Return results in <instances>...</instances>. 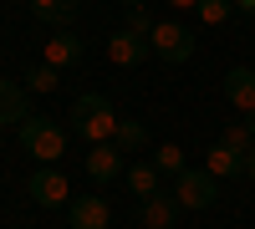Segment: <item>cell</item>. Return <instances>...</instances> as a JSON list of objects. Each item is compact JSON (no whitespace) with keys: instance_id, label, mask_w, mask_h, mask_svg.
<instances>
[{"instance_id":"1","label":"cell","mask_w":255,"mask_h":229,"mask_svg":"<svg viewBox=\"0 0 255 229\" xmlns=\"http://www.w3.org/2000/svg\"><path fill=\"white\" fill-rule=\"evenodd\" d=\"M118 122H123V117L113 112V102L102 97V92H87V97L72 102V128L87 138V143H113Z\"/></svg>"},{"instance_id":"2","label":"cell","mask_w":255,"mask_h":229,"mask_svg":"<svg viewBox=\"0 0 255 229\" xmlns=\"http://www.w3.org/2000/svg\"><path fill=\"white\" fill-rule=\"evenodd\" d=\"M20 143H26V153L41 158V163H51V158L67 153V133H61L51 117H26L20 122Z\"/></svg>"},{"instance_id":"3","label":"cell","mask_w":255,"mask_h":229,"mask_svg":"<svg viewBox=\"0 0 255 229\" xmlns=\"http://www.w3.org/2000/svg\"><path fill=\"white\" fill-rule=\"evenodd\" d=\"M174 199H179V209H209L220 199V178L209 168H184L174 173Z\"/></svg>"},{"instance_id":"4","label":"cell","mask_w":255,"mask_h":229,"mask_svg":"<svg viewBox=\"0 0 255 229\" xmlns=\"http://www.w3.org/2000/svg\"><path fill=\"white\" fill-rule=\"evenodd\" d=\"M26 189H31V199L41 204V209H61V204H72V183H67L61 168H51V163H41Z\"/></svg>"},{"instance_id":"5","label":"cell","mask_w":255,"mask_h":229,"mask_svg":"<svg viewBox=\"0 0 255 229\" xmlns=\"http://www.w3.org/2000/svg\"><path fill=\"white\" fill-rule=\"evenodd\" d=\"M148 46H153V56H163V61H189L194 56V36H189L179 20H158L153 36H148Z\"/></svg>"},{"instance_id":"6","label":"cell","mask_w":255,"mask_h":229,"mask_svg":"<svg viewBox=\"0 0 255 229\" xmlns=\"http://www.w3.org/2000/svg\"><path fill=\"white\" fill-rule=\"evenodd\" d=\"M148 51H153V46H148V36H138V31H118V36H108V56L118 61V67H143V56Z\"/></svg>"},{"instance_id":"7","label":"cell","mask_w":255,"mask_h":229,"mask_svg":"<svg viewBox=\"0 0 255 229\" xmlns=\"http://www.w3.org/2000/svg\"><path fill=\"white\" fill-rule=\"evenodd\" d=\"M67 219H72V229H108V219H113V209H108V199H72L67 204Z\"/></svg>"},{"instance_id":"8","label":"cell","mask_w":255,"mask_h":229,"mask_svg":"<svg viewBox=\"0 0 255 229\" xmlns=\"http://www.w3.org/2000/svg\"><path fill=\"white\" fill-rule=\"evenodd\" d=\"M20 117H36L31 112V87H15L10 76H0V128L20 122Z\"/></svg>"},{"instance_id":"9","label":"cell","mask_w":255,"mask_h":229,"mask_svg":"<svg viewBox=\"0 0 255 229\" xmlns=\"http://www.w3.org/2000/svg\"><path fill=\"white\" fill-rule=\"evenodd\" d=\"M225 102H230V107H240V112H255V72H250V67L225 72Z\"/></svg>"},{"instance_id":"10","label":"cell","mask_w":255,"mask_h":229,"mask_svg":"<svg viewBox=\"0 0 255 229\" xmlns=\"http://www.w3.org/2000/svg\"><path fill=\"white\" fill-rule=\"evenodd\" d=\"M87 173H92L97 183L118 178V173H123V148H118V143H92V153H87Z\"/></svg>"},{"instance_id":"11","label":"cell","mask_w":255,"mask_h":229,"mask_svg":"<svg viewBox=\"0 0 255 229\" xmlns=\"http://www.w3.org/2000/svg\"><path fill=\"white\" fill-rule=\"evenodd\" d=\"M174 214H179V199L174 194L143 199V229H174Z\"/></svg>"},{"instance_id":"12","label":"cell","mask_w":255,"mask_h":229,"mask_svg":"<svg viewBox=\"0 0 255 229\" xmlns=\"http://www.w3.org/2000/svg\"><path fill=\"white\" fill-rule=\"evenodd\" d=\"M77 5H82V0H31L36 20H46V26H67V20L77 15Z\"/></svg>"},{"instance_id":"13","label":"cell","mask_w":255,"mask_h":229,"mask_svg":"<svg viewBox=\"0 0 255 229\" xmlns=\"http://www.w3.org/2000/svg\"><path fill=\"white\" fill-rule=\"evenodd\" d=\"M204 168L215 173V178H235V173H245V158H240V153H230L225 143H215V148H209V163H204Z\"/></svg>"},{"instance_id":"14","label":"cell","mask_w":255,"mask_h":229,"mask_svg":"<svg viewBox=\"0 0 255 229\" xmlns=\"http://www.w3.org/2000/svg\"><path fill=\"white\" fill-rule=\"evenodd\" d=\"M46 61H51V67H72V61H82V41L77 36H51L46 41Z\"/></svg>"},{"instance_id":"15","label":"cell","mask_w":255,"mask_h":229,"mask_svg":"<svg viewBox=\"0 0 255 229\" xmlns=\"http://www.w3.org/2000/svg\"><path fill=\"white\" fill-rule=\"evenodd\" d=\"M158 178H163V173L153 168V163H133V168H128V183H133L138 199H153V194H158Z\"/></svg>"},{"instance_id":"16","label":"cell","mask_w":255,"mask_h":229,"mask_svg":"<svg viewBox=\"0 0 255 229\" xmlns=\"http://www.w3.org/2000/svg\"><path fill=\"white\" fill-rule=\"evenodd\" d=\"M143 138H148V128H143L138 117H123V122H118V133H113V143H118L123 153H133V148H143Z\"/></svg>"},{"instance_id":"17","label":"cell","mask_w":255,"mask_h":229,"mask_svg":"<svg viewBox=\"0 0 255 229\" xmlns=\"http://www.w3.org/2000/svg\"><path fill=\"white\" fill-rule=\"evenodd\" d=\"M220 143H225L230 153H240V158H245V153L255 148V133L245 128V122H230V128H225V138H220Z\"/></svg>"},{"instance_id":"18","label":"cell","mask_w":255,"mask_h":229,"mask_svg":"<svg viewBox=\"0 0 255 229\" xmlns=\"http://www.w3.org/2000/svg\"><path fill=\"white\" fill-rule=\"evenodd\" d=\"M56 76H61V67L41 61V67H31V72H26V87H31V92H51V87H56Z\"/></svg>"},{"instance_id":"19","label":"cell","mask_w":255,"mask_h":229,"mask_svg":"<svg viewBox=\"0 0 255 229\" xmlns=\"http://www.w3.org/2000/svg\"><path fill=\"white\" fill-rule=\"evenodd\" d=\"M153 168L158 173H184V153L174 148V143H163V148L153 153Z\"/></svg>"},{"instance_id":"20","label":"cell","mask_w":255,"mask_h":229,"mask_svg":"<svg viewBox=\"0 0 255 229\" xmlns=\"http://www.w3.org/2000/svg\"><path fill=\"white\" fill-rule=\"evenodd\" d=\"M194 10H199V20H209V26H220V20L230 15V0H199Z\"/></svg>"},{"instance_id":"21","label":"cell","mask_w":255,"mask_h":229,"mask_svg":"<svg viewBox=\"0 0 255 229\" xmlns=\"http://www.w3.org/2000/svg\"><path fill=\"white\" fill-rule=\"evenodd\" d=\"M158 20L148 15V5H133V15H128V31H138V36H153Z\"/></svg>"},{"instance_id":"22","label":"cell","mask_w":255,"mask_h":229,"mask_svg":"<svg viewBox=\"0 0 255 229\" xmlns=\"http://www.w3.org/2000/svg\"><path fill=\"white\" fill-rule=\"evenodd\" d=\"M245 178H255V148L245 153Z\"/></svg>"},{"instance_id":"23","label":"cell","mask_w":255,"mask_h":229,"mask_svg":"<svg viewBox=\"0 0 255 229\" xmlns=\"http://www.w3.org/2000/svg\"><path fill=\"white\" fill-rule=\"evenodd\" d=\"M168 5H174V10H189V5H199V0H168Z\"/></svg>"},{"instance_id":"24","label":"cell","mask_w":255,"mask_h":229,"mask_svg":"<svg viewBox=\"0 0 255 229\" xmlns=\"http://www.w3.org/2000/svg\"><path fill=\"white\" fill-rule=\"evenodd\" d=\"M245 128H250V133H255V112H250V117H245Z\"/></svg>"},{"instance_id":"25","label":"cell","mask_w":255,"mask_h":229,"mask_svg":"<svg viewBox=\"0 0 255 229\" xmlns=\"http://www.w3.org/2000/svg\"><path fill=\"white\" fill-rule=\"evenodd\" d=\"M240 5H245V10H255V0H240Z\"/></svg>"},{"instance_id":"26","label":"cell","mask_w":255,"mask_h":229,"mask_svg":"<svg viewBox=\"0 0 255 229\" xmlns=\"http://www.w3.org/2000/svg\"><path fill=\"white\" fill-rule=\"evenodd\" d=\"M123 5H143V0H123Z\"/></svg>"}]
</instances>
